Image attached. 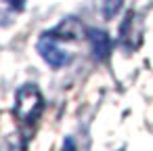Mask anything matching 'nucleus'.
Instances as JSON below:
<instances>
[{"label":"nucleus","instance_id":"7ed1b4c3","mask_svg":"<svg viewBox=\"0 0 153 151\" xmlns=\"http://www.w3.org/2000/svg\"><path fill=\"white\" fill-rule=\"evenodd\" d=\"M44 34L51 36V38H55L57 42L59 40H80L82 34H84V28H82V23L76 17H67L57 28H53L51 32H44Z\"/></svg>","mask_w":153,"mask_h":151},{"label":"nucleus","instance_id":"39448f33","mask_svg":"<svg viewBox=\"0 0 153 151\" xmlns=\"http://www.w3.org/2000/svg\"><path fill=\"white\" fill-rule=\"evenodd\" d=\"M134 21H136V15L134 13H128L126 19H124V23L120 25V42L124 46H128V48H134L136 46V40H132V36H136V32L132 30Z\"/></svg>","mask_w":153,"mask_h":151},{"label":"nucleus","instance_id":"6e6552de","mask_svg":"<svg viewBox=\"0 0 153 151\" xmlns=\"http://www.w3.org/2000/svg\"><path fill=\"white\" fill-rule=\"evenodd\" d=\"M63 151H78V149H76V143H74L71 138H65V143H63Z\"/></svg>","mask_w":153,"mask_h":151},{"label":"nucleus","instance_id":"f03ea898","mask_svg":"<svg viewBox=\"0 0 153 151\" xmlns=\"http://www.w3.org/2000/svg\"><path fill=\"white\" fill-rule=\"evenodd\" d=\"M38 53H40V57H42L48 65H53V67H65V65L71 61L69 53H65V51L57 44V40L51 38V36H46V34H42V38L38 40Z\"/></svg>","mask_w":153,"mask_h":151},{"label":"nucleus","instance_id":"f257e3e1","mask_svg":"<svg viewBox=\"0 0 153 151\" xmlns=\"http://www.w3.org/2000/svg\"><path fill=\"white\" fill-rule=\"evenodd\" d=\"M44 111V97L36 84H23L15 92L13 113L21 126H32Z\"/></svg>","mask_w":153,"mask_h":151},{"label":"nucleus","instance_id":"423d86ee","mask_svg":"<svg viewBox=\"0 0 153 151\" xmlns=\"http://www.w3.org/2000/svg\"><path fill=\"white\" fill-rule=\"evenodd\" d=\"M122 2H124V0H103V2H101V7H103V15H105L107 19L115 17L117 11L122 9Z\"/></svg>","mask_w":153,"mask_h":151},{"label":"nucleus","instance_id":"20e7f679","mask_svg":"<svg viewBox=\"0 0 153 151\" xmlns=\"http://www.w3.org/2000/svg\"><path fill=\"white\" fill-rule=\"evenodd\" d=\"M88 42H90V48H92L97 61H105L109 57V53H111V38H109L107 32L97 30V28L88 30Z\"/></svg>","mask_w":153,"mask_h":151},{"label":"nucleus","instance_id":"0eeeda50","mask_svg":"<svg viewBox=\"0 0 153 151\" xmlns=\"http://www.w3.org/2000/svg\"><path fill=\"white\" fill-rule=\"evenodd\" d=\"M7 2L13 11H23L25 9V0H7Z\"/></svg>","mask_w":153,"mask_h":151}]
</instances>
